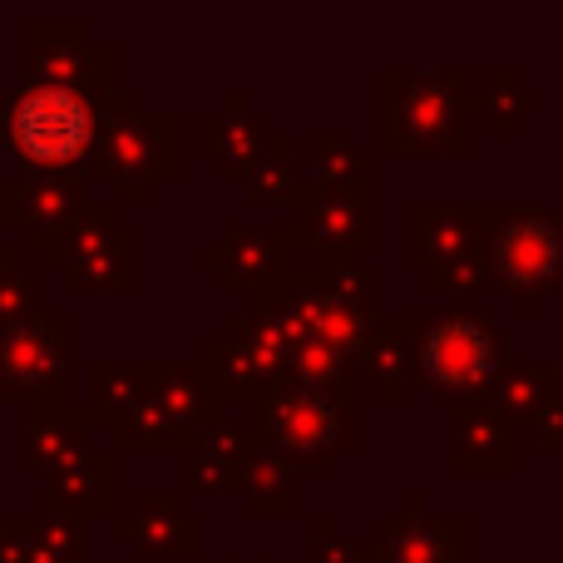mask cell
<instances>
[{
    "label": "cell",
    "instance_id": "6",
    "mask_svg": "<svg viewBox=\"0 0 563 563\" xmlns=\"http://www.w3.org/2000/svg\"><path fill=\"white\" fill-rule=\"evenodd\" d=\"M495 282L509 287L519 301H539V291L563 282V223L549 213H515L495 228L489 243Z\"/></svg>",
    "mask_w": 563,
    "mask_h": 563
},
{
    "label": "cell",
    "instance_id": "20",
    "mask_svg": "<svg viewBox=\"0 0 563 563\" xmlns=\"http://www.w3.org/2000/svg\"><path fill=\"white\" fill-rule=\"evenodd\" d=\"M450 534L460 529L430 525V519H400L386 529V563H465L460 539L450 544Z\"/></svg>",
    "mask_w": 563,
    "mask_h": 563
},
{
    "label": "cell",
    "instance_id": "5",
    "mask_svg": "<svg viewBox=\"0 0 563 563\" xmlns=\"http://www.w3.org/2000/svg\"><path fill=\"white\" fill-rule=\"evenodd\" d=\"M257 426H263L267 445L291 460H327V455H336V445L351 440L346 406L317 386H291V390L267 396L257 406Z\"/></svg>",
    "mask_w": 563,
    "mask_h": 563
},
{
    "label": "cell",
    "instance_id": "13",
    "mask_svg": "<svg viewBox=\"0 0 563 563\" xmlns=\"http://www.w3.org/2000/svg\"><path fill=\"white\" fill-rule=\"evenodd\" d=\"M89 430H95L89 410H75L65 400H45V406H25V435H20V445H25L30 465L55 475V470H65L85 450H95Z\"/></svg>",
    "mask_w": 563,
    "mask_h": 563
},
{
    "label": "cell",
    "instance_id": "17",
    "mask_svg": "<svg viewBox=\"0 0 563 563\" xmlns=\"http://www.w3.org/2000/svg\"><path fill=\"white\" fill-rule=\"evenodd\" d=\"M45 505L65 509V515H75V519L104 515L109 509V455L104 450H85V455L69 460L65 470H55Z\"/></svg>",
    "mask_w": 563,
    "mask_h": 563
},
{
    "label": "cell",
    "instance_id": "19",
    "mask_svg": "<svg viewBox=\"0 0 563 563\" xmlns=\"http://www.w3.org/2000/svg\"><path fill=\"white\" fill-rule=\"evenodd\" d=\"M282 233H247V228H228L223 253H208V267H223L228 282H267L282 267Z\"/></svg>",
    "mask_w": 563,
    "mask_h": 563
},
{
    "label": "cell",
    "instance_id": "18",
    "mask_svg": "<svg viewBox=\"0 0 563 563\" xmlns=\"http://www.w3.org/2000/svg\"><path fill=\"white\" fill-rule=\"evenodd\" d=\"M20 563H89L85 519L45 505L25 525V554H20Z\"/></svg>",
    "mask_w": 563,
    "mask_h": 563
},
{
    "label": "cell",
    "instance_id": "23",
    "mask_svg": "<svg viewBox=\"0 0 563 563\" xmlns=\"http://www.w3.org/2000/svg\"><path fill=\"white\" fill-rule=\"evenodd\" d=\"M455 460L460 465H509V460H515V440H509V430L499 426V420L475 416L460 426Z\"/></svg>",
    "mask_w": 563,
    "mask_h": 563
},
{
    "label": "cell",
    "instance_id": "21",
    "mask_svg": "<svg viewBox=\"0 0 563 563\" xmlns=\"http://www.w3.org/2000/svg\"><path fill=\"white\" fill-rule=\"evenodd\" d=\"M203 144L213 148L228 168H247L267 154V124L257 114H208Z\"/></svg>",
    "mask_w": 563,
    "mask_h": 563
},
{
    "label": "cell",
    "instance_id": "7",
    "mask_svg": "<svg viewBox=\"0 0 563 563\" xmlns=\"http://www.w3.org/2000/svg\"><path fill=\"white\" fill-rule=\"evenodd\" d=\"M65 321L40 311L30 321L0 327V390L25 406L65 396Z\"/></svg>",
    "mask_w": 563,
    "mask_h": 563
},
{
    "label": "cell",
    "instance_id": "3",
    "mask_svg": "<svg viewBox=\"0 0 563 563\" xmlns=\"http://www.w3.org/2000/svg\"><path fill=\"white\" fill-rule=\"evenodd\" d=\"M174 154H178V129L174 114H124L104 119L99 144L89 154V174L114 184L124 198H148L158 188V178L174 174Z\"/></svg>",
    "mask_w": 563,
    "mask_h": 563
},
{
    "label": "cell",
    "instance_id": "15",
    "mask_svg": "<svg viewBox=\"0 0 563 563\" xmlns=\"http://www.w3.org/2000/svg\"><path fill=\"white\" fill-rule=\"evenodd\" d=\"M247 440L243 430L228 426H203L184 445V485L188 489H223L247 475Z\"/></svg>",
    "mask_w": 563,
    "mask_h": 563
},
{
    "label": "cell",
    "instance_id": "9",
    "mask_svg": "<svg viewBox=\"0 0 563 563\" xmlns=\"http://www.w3.org/2000/svg\"><path fill=\"white\" fill-rule=\"evenodd\" d=\"M20 49H25V75L30 79H55V85H75L99 95L109 75V49L89 40L85 25H55V20H30L20 30Z\"/></svg>",
    "mask_w": 563,
    "mask_h": 563
},
{
    "label": "cell",
    "instance_id": "25",
    "mask_svg": "<svg viewBox=\"0 0 563 563\" xmlns=\"http://www.w3.org/2000/svg\"><path fill=\"white\" fill-rule=\"evenodd\" d=\"M243 178H247V188H253L257 198H277V194H287L291 188V168H287V158L282 154H263L257 164L243 168Z\"/></svg>",
    "mask_w": 563,
    "mask_h": 563
},
{
    "label": "cell",
    "instance_id": "28",
    "mask_svg": "<svg viewBox=\"0 0 563 563\" xmlns=\"http://www.w3.org/2000/svg\"><path fill=\"white\" fill-rule=\"evenodd\" d=\"M0 400H5V390H0Z\"/></svg>",
    "mask_w": 563,
    "mask_h": 563
},
{
    "label": "cell",
    "instance_id": "1",
    "mask_svg": "<svg viewBox=\"0 0 563 563\" xmlns=\"http://www.w3.org/2000/svg\"><path fill=\"white\" fill-rule=\"evenodd\" d=\"M134 109L129 95H89L75 85H55V79H25L5 95L0 109V134H5L10 154L25 164V174H75L99 144L104 119Z\"/></svg>",
    "mask_w": 563,
    "mask_h": 563
},
{
    "label": "cell",
    "instance_id": "10",
    "mask_svg": "<svg viewBox=\"0 0 563 563\" xmlns=\"http://www.w3.org/2000/svg\"><path fill=\"white\" fill-rule=\"evenodd\" d=\"M85 208L89 198L79 174H15L0 184V218L25 238V247H35Z\"/></svg>",
    "mask_w": 563,
    "mask_h": 563
},
{
    "label": "cell",
    "instance_id": "27",
    "mask_svg": "<svg viewBox=\"0 0 563 563\" xmlns=\"http://www.w3.org/2000/svg\"><path fill=\"white\" fill-rule=\"evenodd\" d=\"M539 380H544V371H515V376L499 386V406L505 410H534L539 406Z\"/></svg>",
    "mask_w": 563,
    "mask_h": 563
},
{
    "label": "cell",
    "instance_id": "26",
    "mask_svg": "<svg viewBox=\"0 0 563 563\" xmlns=\"http://www.w3.org/2000/svg\"><path fill=\"white\" fill-rule=\"evenodd\" d=\"M400 371H406V361H400L396 341H371V376L380 380V390H386V396H396V390H400Z\"/></svg>",
    "mask_w": 563,
    "mask_h": 563
},
{
    "label": "cell",
    "instance_id": "4",
    "mask_svg": "<svg viewBox=\"0 0 563 563\" xmlns=\"http://www.w3.org/2000/svg\"><path fill=\"white\" fill-rule=\"evenodd\" d=\"M416 361H420V376L445 400L450 396L470 400L495 380L499 361H505V346H499V336L475 311H450V317L426 327V336H420V346H416Z\"/></svg>",
    "mask_w": 563,
    "mask_h": 563
},
{
    "label": "cell",
    "instance_id": "8",
    "mask_svg": "<svg viewBox=\"0 0 563 563\" xmlns=\"http://www.w3.org/2000/svg\"><path fill=\"white\" fill-rule=\"evenodd\" d=\"M208 416V380L198 366H148L144 400L134 416L114 430L119 445H168L188 430H203Z\"/></svg>",
    "mask_w": 563,
    "mask_h": 563
},
{
    "label": "cell",
    "instance_id": "22",
    "mask_svg": "<svg viewBox=\"0 0 563 563\" xmlns=\"http://www.w3.org/2000/svg\"><path fill=\"white\" fill-rule=\"evenodd\" d=\"M40 297H45V277L35 263H25L20 247H5L0 257V327L40 317Z\"/></svg>",
    "mask_w": 563,
    "mask_h": 563
},
{
    "label": "cell",
    "instance_id": "24",
    "mask_svg": "<svg viewBox=\"0 0 563 563\" xmlns=\"http://www.w3.org/2000/svg\"><path fill=\"white\" fill-rule=\"evenodd\" d=\"M287 489H291V479L273 455L247 460V505H253L257 515H277V509L287 505Z\"/></svg>",
    "mask_w": 563,
    "mask_h": 563
},
{
    "label": "cell",
    "instance_id": "14",
    "mask_svg": "<svg viewBox=\"0 0 563 563\" xmlns=\"http://www.w3.org/2000/svg\"><path fill=\"white\" fill-rule=\"evenodd\" d=\"M114 534L154 559H198V525L188 515H178V505L164 495H144L134 505V515L114 525Z\"/></svg>",
    "mask_w": 563,
    "mask_h": 563
},
{
    "label": "cell",
    "instance_id": "11",
    "mask_svg": "<svg viewBox=\"0 0 563 563\" xmlns=\"http://www.w3.org/2000/svg\"><path fill=\"white\" fill-rule=\"evenodd\" d=\"M386 134H390V148L450 144V134L465 148V99H460V85H450V79H416L410 89H396Z\"/></svg>",
    "mask_w": 563,
    "mask_h": 563
},
{
    "label": "cell",
    "instance_id": "12",
    "mask_svg": "<svg viewBox=\"0 0 563 563\" xmlns=\"http://www.w3.org/2000/svg\"><path fill=\"white\" fill-rule=\"evenodd\" d=\"M420 233L416 243L406 247V257H416L420 267H430V282L435 287H479L485 282V263H479V247L475 233H470V218L465 213H450V208H420L416 213Z\"/></svg>",
    "mask_w": 563,
    "mask_h": 563
},
{
    "label": "cell",
    "instance_id": "2",
    "mask_svg": "<svg viewBox=\"0 0 563 563\" xmlns=\"http://www.w3.org/2000/svg\"><path fill=\"white\" fill-rule=\"evenodd\" d=\"M35 247H40V263L59 267L69 277V287L79 291L129 287V277H134V233L124 223H114L104 203H89L85 213H75L65 228L40 238Z\"/></svg>",
    "mask_w": 563,
    "mask_h": 563
},
{
    "label": "cell",
    "instance_id": "16",
    "mask_svg": "<svg viewBox=\"0 0 563 563\" xmlns=\"http://www.w3.org/2000/svg\"><path fill=\"white\" fill-rule=\"evenodd\" d=\"M301 228L327 247L371 243L366 238V208H361L356 194H346L341 184H321L301 198Z\"/></svg>",
    "mask_w": 563,
    "mask_h": 563
}]
</instances>
